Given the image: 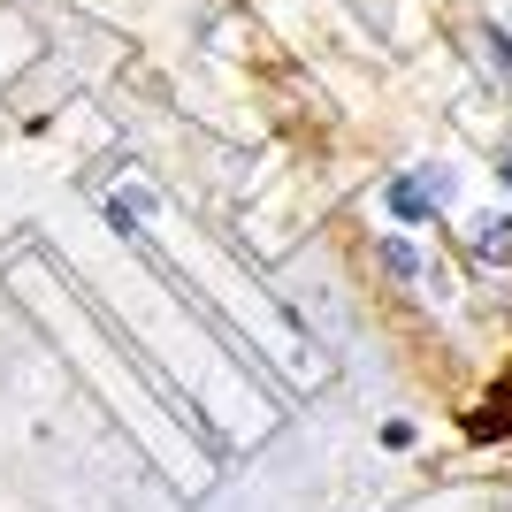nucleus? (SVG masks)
<instances>
[{"label": "nucleus", "instance_id": "3", "mask_svg": "<svg viewBox=\"0 0 512 512\" xmlns=\"http://www.w3.org/2000/svg\"><path fill=\"white\" fill-rule=\"evenodd\" d=\"M505 192H512V153H505Z\"/></svg>", "mask_w": 512, "mask_h": 512}, {"label": "nucleus", "instance_id": "2", "mask_svg": "<svg viewBox=\"0 0 512 512\" xmlns=\"http://www.w3.org/2000/svg\"><path fill=\"white\" fill-rule=\"evenodd\" d=\"M505 222H474V253H490V260H505Z\"/></svg>", "mask_w": 512, "mask_h": 512}, {"label": "nucleus", "instance_id": "1", "mask_svg": "<svg viewBox=\"0 0 512 512\" xmlns=\"http://www.w3.org/2000/svg\"><path fill=\"white\" fill-rule=\"evenodd\" d=\"M444 192H451V176H444V169L398 176V184H390V214H398V222H428V214L444 207Z\"/></svg>", "mask_w": 512, "mask_h": 512}]
</instances>
